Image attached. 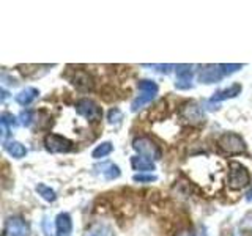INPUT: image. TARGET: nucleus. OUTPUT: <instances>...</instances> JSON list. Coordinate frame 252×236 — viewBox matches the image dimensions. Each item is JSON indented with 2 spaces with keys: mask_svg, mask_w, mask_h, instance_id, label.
<instances>
[{
  "mask_svg": "<svg viewBox=\"0 0 252 236\" xmlns=\"http://www.w3.org/2000/svg\"><path fill=\"white\" fill-rule=\"evenodd\" d=\"M112 149H114V147H112L110 142H102L101 145H98L96 148L93 149L92 156L94 157V159H101V157H106L107 154L112 153Z\"/></svg>",
  "mask_w": 252,
  "mask_h": 236,
  "instance_id": "nucleus-19",
  "label": "nucleus"
},
{
  "mask_svg": "<svg viewBox=\"0 0 252 236\" xmlns=\"http://www.w3.org/2000/svg\"><path fill=\"white\" fill-rule=\"evenodd\" d=\"M0 121H3V123H6L10 128L13 129L16 124H18V121H16V118L13 117V115H10V114H3L2 115V118H0Z\"/></svg>",
  "mask_w": 252,
  "mask_h": 236,
  "instance_id": "nucleus-23",
  "label": "nucleus"
},
{
  "mask_svg": "<svg viewBox=\"0 0 252 236\" xmlns=\"http://www.w3.org/2000/svg\"><path fill=\"white\" fill-rule=\"evenodd\" d=\"M76 112L90 121H98L102 117V109L96 104V102L89 98L79 99L76 102Z\"/></svg>",
  "mask_w": 252,
  "mask_h": 236,
  "instance_id": "nucleus-5",
  "label": "nucleus"
},
{
  "mask_svg": "<svg viewBox=\"0 0 252 236\" xmlns=\"http://www.w3.org/2000/svg\"><path fill=\"white\" fill-rule=\"evenodd\" d=\"M38 94H39V91L35 88V87H27V88L21 90L18 94H16V102L21 106H29L38 98Z\"/></svg>",
  "mask_w": 252,
  "mask_h": 236,
  "instance_id": "nucleus-15",
  "label": "nucleus"
},
{
  "mask_svg": "<svg viewBox=\"0 0 252 236\" xmlns=\"http://www.w3.org/2000/svg\"><path fill=\"white\" fill-rule=\"evenodd\" d=\"M131 165L134 170H140V172L155 170V162L147 159V157H142V156H134L131 159Z\"/></svg>",
  "mask_w": 252,
  "mask_h": 236,
  "instance_id": "nucleus-16",
  "label": "nucleus"
},
{
  "mask_svg": "<svg viewBox=\"0 0 252 236\" xmlns=\"http://www.w3.org/2000/svg\"><path fill=\"white\" fill-rule=\"evenodd\" d=\"M180 236H207V233H205L202 228H199V230H191V232H183L180 233Z\"/></svg>",
  "mask_w": 252,
  "mask_h": 236,
  "instance_id": "nucleus-25",
  "label": "nucleus"
},
{
  "mask_svg": "<svg viewBox=\"0 0 252 236\" xmlns=\"http://www.w3.org/2000/svg\"><path fill=\"white\" fill-rule=\"evenodd\" d=\"M227 74L222 65H207L200 69L199 81L202 84H216L220 79H224Z\"/></svg>",
  "mask_w": 252,
  "mask_h": 236,
  "instance_id": "nucleus-7",
  "label": "nucleus"
},
{
  "mask_svg": "<svg viewBox=\"0 0 252 236\" xmlns=\"http://www.w3.org/2000/svg\"><path fill=\"white\" fill-rule=\"evenodd\" d=\"M30 228L21 217H10L5 224L3 236H29Z\"/></svg>",
  "mask_w": 252,
  "mask_h": 236,
  "instance_id": "nucleus-8",
  "label": "nucleus"
},
{
  "mask_svg": "<svg viewBox=\"0 0 252 236\" xmlns=\"http://www.w3.org/2000/svg\"><path fill=\"white\" fill-rule=\"evenodd\" d=\"M44 145L47 151L51 153H68L73 149V144L59 134H47L44 137Z\"/></svg>",
  "mask_w": 252,
  "mask_h": 236,
  "instance_id": "nucleus-6",
  "label": "nucleus"
},
{
  "mask_svg": "<svg viewBox=\"0 0 252 236\" xmlns=\"http://www.w3.org/2000/svg\"><path fill=\"white\" fill-rule=\"evenodd\" d=\"M251 183L249 170L238 162H230L228 170V186L232 189H243Z\"/></svg>",
  "mask_w": 252,
  "mask_h": 236,
  "instance_id": "nucleus-4",
  "label": "nucleus"
},
{
  "mask_svg": "<svg viewBox=\"0 0 252 236\" xmlns=\"http://www.w3.org/2000/svg\"><path fill=\"white\" fill-rule=\"evenodd\" d=\"M192 65H178L175 87L178 90H189L192 87Z\"/></svg>",
  "mask_w": 252,
  "mask_h": 236,
  "instance_id": "nucleus-9",
  "label": "nucleus"
},
{
  "mask_svg": "<svg viewBox=\"0 0 252 236\" xmlns=\"http://www.w3.org/2000/svg\"><path fill=\"white\" fill-rule=\"evenodd\" d=\"M219 148L227 154H240L246 151V144L244 140L235 132H225L218 140Z\"/></svg>",
  "mask_w": 252,
  "mask_h": 236,
  "instance_id": "nucleus-2",
  "label": "nucleus"
},
{
  "mask_svg": "<svg viewBox=\"0 0 252 236\" xmlns=\"http://www.w3.org/2000/svg\"><path fill=\"white\" fill-rule=\"evenodd\" d=\"M36 192L41 195L46 202H55V199H57L55 192L52 191L49 186H46V184H38L36 186Z\"/></svg>",
  "mask_w": 252,
  "mask_h": 236,
  "instance_id": "nucleus-20",
  "label": "nucleus"
},
{
  "mask_svg": "<svg viewBox=\"0 0 252 236\" xmlns=\"http://www.w3.org/2000/svg\"><path fill=\"white\" fill-rule=\"evenodd\" d=\"M132 148L139 153V156L147 157L150 161L161 159V149L150 137H137L132 142Z\"/></svg>",
  "mask_w": 252,
  "mask_h": 236,
  "instance_id": "nucleus-3",
  "label": "nucleus"
},
{
  "mask_svg": "<svg viewBox=\"0 0 252 236\" xmlns=\"http://www.w3.org/2000/svg\"><path fill=\"white\" fill-rule=\"evenodd\" d=\"M55 227H57V236H69L73 230V220L68 212H60L55 219Z\"/></svg>",
  "mask_w": 252,
  "mask_h": 236,
  "instance_id": "nucleus-12",
  "label": "nucleus"
},
{
  "mask_svg": "<svg viewBox=\"0 0 252 236\" xmlns=\"http://www.w3.org/2000/svg\"><path fill=\"white\" fill-rule=\"evenodd\" d=\"M137 87H139L140 94L132 101V104H131L132 112H137L140 107H144L145 104H148V102H152L158 94V85L153 81H147V79H144V81H140L137 84Z\"/></svg>",
  "mask_w": 252,
  "mask_h": 236,
  "instance_id": "nucleus-1",
  "label": "nucleus"
},
{
  "mask_svg": "<svg viewBox=\"0 0 252 236\" xmlns=\"http://www.w3.org/2000/svg\"><path fill=\"white\" fill-rule=\"evenodd\" d=\"M181 117L189 123H200L203 121L205 114L200 109V106H197L195 102H188V104L181 107Z\"/></svg>",
  "mask_w": 252,
  "mask_h": 236,
  "instance_id": "nucleus-10",
  "label": "nucleus"
},
{
  "mask_svg": "<svg viewBox=\"0 0 252 236\" xmlns=\"http://www.w3.org/2000/svg\"><path fill=\"white\" fill-rule=\"evenodd\" d=\"M122 117H123V114L120 112L118 109H112L109 112V117H107V120H109V123H118L122 120Z\"/></svg>",
  "mask_w": 252,
  "mask_h": 236,
  "instance_id": "nucleus-22",
  "label": "nucleus"
},
{
  "mask_svg": "<svg viewBox=\"0 0 252 236\" xmlns=\"http://www.w3.org/2000/svg\"><path fill=\"white\" fill-rule=\"evenodd\" d=\"M156 175H144V173H137L134 175V181L137 183H152V181H156Z\"/></svg>",
  "mask_w": 252,
  "mask_h": 236,
  "instance_id": "nucleus-21",
  "label": "nucleus"
},
{
  "mask_svg": "<svg viewBox=\"0 0 252 236\" xmlns=\"http://www.w3.org/2000/svg\"><path fill=\"white\" fill-rule=\"evenodd\" d=\"M5 149L6 153L16 157V159H21V157H24L27 154V148L24 147L22 144H19V142H8V144H5Z\"/></svg>",
  "mask_w": 252,
  "mask_h": 236,
  "instance_id": "nucleus-17",
  "label": "nucleus"
},
{
  "mask_svg": "<svg viewBox=\"0 0 252 236\" xmlns=\"http://www.w3.org/2000/svg\"><path fill=\"white\" fill-rule=\"evenodd\" d=\"M32 117H33V114H32V112H22V114L19 115L21 123H22L24 126H30V123H32Z\"/></svg>",
  "mask_w": 252,
  "mask_h": 236,
  "instance_id": "nucleus-24",
  "label": "nucleus"
},
{
  "mask_svg": "<svg viewBox=\"0 0 252 236\" xmlns=\"http://www.w3.org/2000/svg\"><path fill=\"white\" fill-rule=\"evenodd\" d=\"M71 84H73L77 90H82V91H87V90H92L93 87V79L92 76L87 73L84 69H79L74 73V76L71 77Z\"/></svg>",
  "mask_w": 252,
  "mask_h": 236,
  "instance_id": "nucleus-11",
  "label": "nucleus"
},
{
  "mask_svg": "<svg viewBox=\"0 0 252 236\" xmlns=\"http://www.w3.org/2000/svg\"><path fill=\"white\" fill-rule=\"evenodd\" d=\"M85 236H114V230L107 224H94Z\"/></svg>",
  "mask_w": 252,
  "mask_h": 236,
  "instance_id": "nucleus-18",
  "label": "nucleus"
},
{
  "mask_svg": "<svg viewBox=\"0 0 252 236\" xmlns=\"http://www.w3.org/2000/svg\"><path fill=\"white\" fill-rule=\"evenodd\" d=\"M240 93H241V85H240V84H235V85H232V87H228V88H224V90L216 91V93L211 96L210 102H220V101L230 99V98H235L236 94H240Z\"/></svg>",
  "mask_w": 252,
  "mask_h": 236,
  "instance_id": "nucleus-14",
  "label": "nucleus"
},
{
  "mask_svg": "<svg viewBox=\"0 0 252 236\" xmlns=\"http://www.w3.org/2000/svg\"><path fill=\"white\" fill-rule=\"evenodd\" d=\"M94 170L106 179H115L120 177V169L114 162H101L98 165H94Z\"/></svg>",
  "mask_w": 252,
  "mask_h": 236,
  "instance_id": "nucleus-13",
  "label": "nucleus"
}]
</instances>
